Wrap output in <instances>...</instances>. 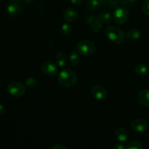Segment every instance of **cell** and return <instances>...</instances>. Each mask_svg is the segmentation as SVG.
<instances>
[{
	"mask_svg": "<svg viewBox=\"0 0 149 149\" xmlns=\"http://www.w3.org/2000/svg\"><path fill=\"white\" fill-rule=\"evenodd\" d=\"M115 137L119 142L124 143L128 139L129 135H128L127 131L125 128L119 127L115 132Z\"/></svg>",
	"mask_w": 149,
	"mask_h": 149,
	"instance_id": "7c38bea8",
	"label": "cell"
},
{
	"mask_svg": "<svg viewBox=\"0 0 149 149\" xmlns=\"http://www.w3.org/2000/svg\"><path fill=\"white\" fill-rule=\"evenodd\" d=\"M12 1H20V0H10Z\"/></svg>",
	"mask_w": 149,
	"mask_h": 149,
	"instance_id": "f546056e",
	"label": "cell"
},
{
	"mask_svg": "<svg viewBox=\"0 0 149 149\" xmlns=\"http://www.w3.org/2000/svg\"><path fill=\"white\" fill-rule=\"evenodd\" d=\"M5 111H6L5 107H4L2 104L0 103V116H3V115L4 114V113H5Z\"/></svg>",
	"mask_w": 149,
	"mask_h": 149,
	"instance_id": "484cf974",
	"label": "cell"
},
{
	"mask_svg": "<svg viewBox=\"0 0 149 149\" xmlns=\"http://www.w3.org/2000/svg\"><path fill=\"white\" fill-rule=\"evenodd\" d=\"M100 7V3L98 0H90L87 4V8L90 11H96Z\"/></svg>",
	"mask_w": 149,
	"mask_h": 149,
	"instance_id": "9a60e30c",
	"label": "cell"
},
{
	"mask_svg": "<svg viewBox=\"0 0 149 149\" xmlns=\"http://www.w3.org/2000/svg\"><path fill=\"white\" fill-rule=\"evenodd\" d=\"M129 19V12L125 7H118L113 13V20L115 23L122 25L126 23Z\"/></svg>",
	"mask_w": 149,
	"mask_h": 149,
	"instance_id": "5b68a950",
	"label": "cell"
},
{
	"mask_svg": "<svg viewBox=\"0 0 149 149\" xmlns=\"http://www.w3.org/2000/svg\"><path fill=\"white\" fill-rule=\"evenodd\" d=\"M125 147L127 149H143V146L137 141H132L127 143Z\"/></svg>",
	"mask_w": 149,
	"mask_h": 149,
	"instance_id": "e0dca14e",
	"label": "cell"
},
{
	"mask_svg": "<svg viewBox=\"0 0 149 149\" xmlns=\"http://www.w3.org/2000/svg\"><path fill=\"white\" fill-rule=\"evenodd\" d=\"M91 93L93 97L98 100H104L107 96V90L101 85H95L93 87Z\"/></svg>",
	"mask_w": 149,
	"mask_h": 149,
	"instance_id": "ba28073f",
	"label": "cell"
},
{
	"mask_svg": "<svg viewBox=\"0 0 149 149\" xmlns=\"http://www.w3.org/2000/svg\"><path fill=\"white\" fill-rule=\"evenodd\" d=\"M7 92L15 97H23L26 93V86L20 82H12L7 86Z\"/></svg>",
	"mask_w": 149,
	"mask_h": 149,
	"instance_id": "277c9868",
	"label": "cell"
},
{
	"mask_svg": "<svg viewBox=\"0 0 149 149\" xmlns=\"http://www.w3.org/2000/svg\"><path fill=\"white\" fill-rule=\"evenodd\" d=\"M66 148H67L66 146H65L63 144H61V143L56 144V145L53 146V149H66Z\"/></svg>",
	"mask_w": 149,
	"mask_h": 149,
	"instance_id": "d4e9b609",
	"label": "cell"
},
{
	"mask_svg": "<svg viewBox=\"0 0 149 149\" xmlns=\"http://www.w3.org/2000/svg\"><path fill=\"white\" fill-rule=\"evenodd\" d=\"M71 2L74 4H77V5H79V4H81V3L83 2V0H71Z\"/></svg>",
	"mask_w": 149,
	"mask_h": 149,
	"instance_id": "83f0119b",
	"label": "cell"
},
{
	"mask_svg": "<svg viewBox=\"0 0 149 149\" xmlns=\"http://www.w3.org/2000/svg\"><path fill=\"white\" fill-rule=\"evenodd\" d=\"M135 71L138 75L143 76L148 73V68L144 64L139 63L135 67Z\"/></svg>",
	"mask_w": 149,
	"mask_h": 149,
	"instance_id": "2e32d148",
	"label": "cell"
},
{
	"mask_svg": "<svg viewBox=\"0 0 149 149\" xmlns=\"http://www.w3.org/2000/svg\"><path fill=\"white\" fill-rule=\"evenodd\" d=\"M0 1H1V0H0Z\"/></svg>",
	"mask_w": 149,
	"mask_h": 149,
	"instance_id": "4dcf8cb0",
	"label": "cell"
},
{
	"mask_svg": "<svg viewBox=\"0 0 149 149\" xmlns=\"http://www.w3.org/2000/svg\"><path fill=\"white\" fill-rule=\"evenodd\" d=\"M96 18H97V17H96L95 16L92 15H90L87 16V18H86V22H87L88 24H92V23L94 22V20H95Z\"/></svg>",
	"mask_w": 149,
	"mask_h": 149,
	"instance_id": "cb8c5ba5",
	"label": "cell"
},
{
	"mask_svg": "<svg viewBox=\"0 0 149 149\" xmlns=\"http://www.w3.org/2000/svg\"><path fill=\"white\" fill-rule=\"evenodd\" d=\"M42 72L49 77H54L58 74V65L50 61H45L41 65Z\"/></svg>",
	"mask_w": 149,
	"mask_h": 149,
	"instance_id": "8992f818",
	"label": "cell"
},
{
	"mask_svg": "<svg viewBox=\"0 0 149 149\" xmlns=\"http://www.w3.org/2000/svg\"><path fill=\"white\" fill-rule=\"evenodd\" d=\"M58 81L63 87L71 88L77 84V74L72 70L69 68H65L59 73L58 76Z\"/></svg>",
	"mask_w": 149,
	"mask_h": 149,
	"instance_id": "6da1fadb",
	"label": "cell"
},
{
	"mask_svg": "<svg viewBox=\"0 0 149 149\" xmlns=\"http://www.w3.org/2000/svg\"><path fill=\"white\" fill-rule=\"evenodd\" d=\"M71 31H72V29H71V26L69 24H68V23L63 24L62 27H61V32L64 35H66V36L69 35L71 33Z\"/></svg>",
	"mask_w": 149,
	"mask_h": 149,
	"instance_id": "7402d4cb",
	"label": "cell"
},
{
	"mask_svg": "<svg viewBox=\"0 0 149 149\" xmlns=\"http://www.w3.org/2000/svg\"><path fill=\"white\" fill-rule=\"evenodd\" d=\"M7 11L8 14L12 17H17L20 15L23 12V7L18 3H10L7 5Z\"/></svg>",
	"mask_w": 149,
	"mask_h": 149,
	"instance_id": "9c48e42d",
	"label": "cell"
},
{
	"mask_svg": "<svg viewBox=\"0 0 149 149\" xmlns=\"http://www.w3.org/2000/svg\"><path fill=\"white\" fill-rule=\"evenodd\" d=\"M106 35L109 40L115 44H122L125 41V33L121 29L114 26H111L106 29Z\"/></svg>",
	"mask_w": 149,
	"mask_h": 149,
	"instance_id": "7a4b0ae2",
	"label": "cell"
},
{
	"mask_svg": "<svg viewBox=\"0 0 149 149\" xmlns=\"http://www.w3.org/2000/svg\"><path fill=\"white\" fill-rule=\"evenodd\" d=\"M111 15L110 13H108V12H104V13H100L98 16V18L103 23H107V22H109L111 20Z\"/></svg>",
	"mask_w": 149,
	"mask_h": 149,
	"instance_id": "44dd1931",
	"label": "cell"
},
{
	"mask_svg": "<svg viewBox=\"0 0 149 149\" xmlns=\"http://www.w3.org/2000/svg\"><path fill=\"white\" fill-rule=\"evenodd\" d=\"M142 9L144 14L149 16V0H145V1L143 4Z\"/></svg>",
	"mask_w": 149,
	"mask_h": 149,
	"instance_id": "603a6c76",
	"label": "cell"
},
{
	"mask_svg": "<svg viewBox=\"0 0 149 149\" xmlns=\"http://www.w3.org/2000/svg\"><path fill=\"white\" fill-rule=\"evenodd\" d=\"M77 52L83 56H89L95 50V46L91 41L83 39L79 42L76 47Z\"/></svg>",
	"mask_w": 149,
	"mask_h": 149,
	"instance_id": "3957f363",
	"label": "cell"
},
{
	"mask_svg": "<svg viewBox=\"0 0 149 149\" xmlns=\"http://www.w3.org/2000/svg\"><path fill=\"white\" fill-rule=\"evenodd\" d=\"M138 99L141 105L149 108V90H143L140 92Z\"/></svg>",
	"mask_w": 149,
	"mask_h": 149,
	"instance_id": "8fae6325",
	"label": "cell"
},
{
	"mask_svg": "<svg viewBox=\"0 0 149 149\" xmlns=\"http://www.w3.org/2000/svg\"><path fill=\"white\" fill-rule=\"evenodd\" d=\"M128 1L131 3H134V2H135V1H138V0H128Z\"/></svg>",
	"mask_w": 149,
	"mask_h": 149,
	"instance_id": "f1b7e54d",
	"label": "cell"
},
{
	"mask_svg": "<svg viewBox=\"0 0 149 149\" xmlns=\"http://www.w3.org/2000/svg\"><path fill=\"white\" fill-rule=\"evenodd\" d=\"M69 61L71 63L74 65H77L79 64L81 58L79 55L76 52H72L69 56Z\"/></svg>",
	"mask_w": 149,
	"mask_h": 149,
	"instance_id": "ac0fdd59",
	"label": "cell"
},
{
	"mask_svg": "<svg viewBox=\"0 0 149 149\" xmlns=\"http://www.w3.org/2000/svg\"><path fill=\"white\" fill-rule=\"evenodd\" d=\"M102 23H103V22H102L98 17H97V18L94 20V22L91 24L92 30H93L94 32H95V33L96 32H98L101 29Z\"/></svg>",
	"mask_w": 149,
	"mask_h": 149,
	"instance_id": "d6986e66",
	"label": "cell"
},
{
	"mask_svg": "<svg viewBox=\"0 0 149 149\" xmlns=\"http://www.w3.org/2000/svg\"><path fill=\"white\" fill-rule=\"evenodd\" d=\"M36 84H37V81H36V79L33 77H29V78L26 79V80L25 81L24 85L27 88L33 89V87H36Z\"/></svg>",
	"mask_w": 149,
	"mask_h": 149,
	"instance_id": "ffe728a7",
	"label": "cell"
},
{
	"mask_svg": "<svg viewBox=\"0 0 149 149\" xmlns=\"http://www.w3.org/2000/svg\"><path fill=\"white\" fill-rule=\"evenodd\" d=\"M63 17L66 21L72 23V22L76 21L78 17V13L74 9L68 8L64 11Z\"/></svg>",
	"mask_w": 149,
	"mask_h": 149,
	"instance_id": "30bf717a",
	"label": "cell"
},
{
	"mask_svg": "<svg viewBox=\"0 0 149 149\" xmlns=\"http://www.w3.org/2000/svg\"><path fill=\"white\" fill-rule=\"evenodd\" d=\"M55 62L58 66L63 68L67 64V57L63 52H58L55 55Z\"/></svg>",
	"mask_w": 149,
	"mask_h": 149,
	"instance_id": "4fadbf2b",
	"label": "cell"
},
{
	"mask_svg": "<svg viewBox=\"0 0 149 149\" xmlns=\"http://www.w3.org/2000/svg\"><path fill=\"white\" fill-rule=\"evenodd\" d=\"M127 39L130 41H135L138 40L141 38V33L140 31L137 30V29H131V30L128 31L125 34Z\"/></svg>",
	"mask_w": 149,
	"mask_h": 149,
	"instance_id": "5bb4252c",
	"label": "cell"
},
{
	"mask_svg": "<svg viewBox=\"0 0 149 149\" xmlns=\"http://www.w3.org/2000/svg\"><path fill=\"white\" fill-rule=\"evenodd\" d=\"M131 127L137 132H144L148 130V124L144 119H136L131 122Z\"/></svg>",
	"mask_w": 149,
	"mask_h": 149,
	"instance_id": "52a82bcc",
	"label": "cell"
},
{
	"mask_svg": "<svg viewBox=\"0 0 149 149\" xmlns=\"http://www.w3.org/2000/svg\"><path fill=\"white\" fill-rule=\"evenodd\" d=\"M113 149H125L126 148V147L124 146H122V144H116V145H115L113 147Z\"/></svg>",
	"mask_w": 149,
	"mask_h": 149,
	"instance_id": "4316f807",
	"label": "cell"
}]
</instances>
